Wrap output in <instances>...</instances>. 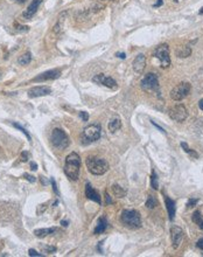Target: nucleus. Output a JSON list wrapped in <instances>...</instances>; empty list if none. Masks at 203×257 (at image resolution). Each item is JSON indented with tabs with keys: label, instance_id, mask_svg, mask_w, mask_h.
I'll return each instance as SVG.
<instances>
[{
	"label": "nucleus",
	"instance_id": "nucleus-24",
	"mask_svg": "<svg viewBox=\"0 0 203 257\" xmlns=\"http://www.w3.org/2000/svg\"><path fill=\"white\" fill-rule=\"evenodd\" d=\"M193 221H194L201 229H203V220H202V216H201V213L198 211H196L194 214H193Z\"/></svg>",
	"mask_w": 203,
	"mask_h": 257
},
{
	"label": "nucleus",
	"instance_id": "nucleus-21",
	"mask_svg": "<svg viewBox=\"0 0 203 257\" xmlns=\"http://www.w3.org/2000/svg\"><path fill=\"white\" fill-rule=\"evenodd\" d=\"M190 54H191V48L188 46L181 47L180 49H177L176 50V55L179 57H181V59L188 57V56H190Z\"/></svg>",
	"mask_w": 203,
	"mask_h": 257
},
{
	"label": "nucleus",
	"instance_id": "nucleus-31",
	"mask_svg": "<svg viewBox=\"0 0 203 257\" xmlns=\"http://www.w3.org/2000/svg\"><path fill=\"white\" fill-rule=\"evenodd\" d=\"M197 201H198L197 199H189L188 202H187V208H188V209H189V208H193V207L197 204Z\"/></svg>",
	"mask_w": 203,
	"mask_h": 257
},
{
	"label": "nucleus",
	"instance_id": "nucleus-44",
	"mask_svg": "<svg viewBox=\"0 0 203 257\" xmlns=\"http://www.w3.org/2000/svg\"><path fill=\"white\" fill-rule=\"evenodd\" d=\"M198 108H200V109H201V110L203 111V98L201 99L200 102H198Z\"/></svg>",
	"mask_w": 203,
	"mask_h": 257
},
{
	"label": "nucleus",
	"instance_id": "nucleus-1",
	"mask_svg": "<svg viewBox=\"0 0 203 257\" xmlns=\"http://www.w3.org/2000/svg\"><path fill=\"white\" fill-rule=\"evenodd\" d=\"M79 167H81V158L76 152H71L67 156L66 163H64V168L63 171L66 175L70 180L76 181L79 175Z\"/></svg>",
	"mask_w": 203,
	"mask_h": 257
},
{
	"label": "nucleus",
	"instance_id": "nucleus-17",
	"mask_svg": "<svg viewBox=\"0 0 203 257\" xmlns=\"http://www.w3.org/2000/svg\"><path fill=\"white\" fill-rule=\"evenodd\" d=\"M165 202H166V208H167V211H168L169 220H174V216H175V211H176L175 201H174V200H172L169 196L165 195Z\"/></svg>",
	"mask_w": 203,
	"mask_h": 257
},
{
	"label": "nucleus",
	"instance_id": "nucleus-16",
	"mask_svg": "<svg viewBox=\"0 0 203 257\" xmlns=\"http://www.w3.org/2000/svg\"><path fill=\"white\" fill-rule=\"evenodd\" d=\"M85 196L89 199V200H91V201L100 204V196H99V194L92 188V186L89 182L85 185Z\"/></svg>",
	"mask_w": 203,
	"mask_h": 257
},
{
	"label": "nucleus",
	"instance_id": "nucleus-14",
	"mask_svg": "<svg viewBox=\"0 0 203 257\" xmlns=\"http://www.w3.org/2000/svg\"><path fill=\"white\" fill-rule=\"evenodd\" d=\"M132 67H133V70L136 74H143L145 70V67H146V56L144 54H139L136 56V59L132 63Z\"/></svg>",
	"mask_w": 203,
	"mask_h": 257
},
{
	"label": "nucleus",
	"instance_id": "nucleus-35",
	"mask_svg": "<svg viewBox=\"0 0 203 257\" xmlns=\"http://www.w3.org/2000/svg\"><path fill=\"white\" fill-rule=\"evenodd\" d=\"M16 31H18V32H28V31H29V27L18 25V26H16Z\"/></svg>",
	"mask_w": 203,
	"mask_h": 257
},
{
	"label": "nucleus",
	"instance_id": "nucleus-6",
	"mask_svg": "<svg viewBox=\"0 0 203 257\" xmlns=\"http://www.w3.org/2000/svg\"><path fill=\"white\" fill-rule=\"evenodd\" d=\"M190 89H191V86L189 83L182 82V83L177 84L175 88H173V90L170 91V98L173 101H182L189 95Z\"/></svg>",
	"mask_w": 203,
	"mask_h": 257
},
{
	"label": "nucleus",
	"instance_id": "nucleus-49",
	"mask_svg": "<svg viewBox=\"0 0 203 257\" xmlns=\"http://www.w3.org/2000/svg\"><path fill=\"white\" fill-rule=\"evenodd\" d=\"M175 2H180V1H182V0H174Z\"/></svg>",
	"mask_w": 203,
	"mask_h": 257
},
{
	"label": "nucleus",
	"instance_id": "nucleus-42",
	"mask_svg": "<svg viewBox=\"0 0 203 257\" xmlns=\"http://www.w3.org/2000/svg\"><path fill=\"white\" fill-rule=\"evenodd\" d=\"M152 124H153V125H154V126H157V127H158V129H159V130H160V131H161V132H164V133H165V130H164V129H162V127H160V126L158 125V124H155L154 122H152Z\"/></svg>",
	"mask_w": 203,
	"mask_h": 257
},
{
	"label": "nucleus",
	"instance_id": "nucleus-46",
	"mask_svg": "<svg viewBox=\"0 0 203 257\" xmlns=\"http://www.w3.org/2000/svg\"><path fill=\"white\" fill-rule=\"evenodd\" d=\"M40 179H41V182H42L43 185L47 184V180H45V178H43V177H40Z\"/></svg>",
	"mask_w": 203,
	"mask_h": 257
},
{
	"label": "nucleus",
	"instance_id": "nucleus-25",
	"mask_svg": "<svg viewBox=\"0 0 203 257\" xmlns=\"http://www.w3.org/2000/svg\"><path fill=\"white\" fill-rule=\"evenodd\" d=\"M158 204V200L155 199V196H153V195H148V199H147V201H146V207L148 208V209H153V208H155Z\"/></svg>",
	"mask_w": 203,
	"mask_h": 257
},
{
	"label": "nucleus",
	"instance_id": "nucleus-37",
	"mask_svg": "<svg viewBox=\"0 0 203 257\" xmlns=\"http://www.w3.org/2000/svg\"><path fill=\"white\" fill-rule=\"evenodd\" d=\"M28 160V153H27L26 151H24L22 153H21V161H27Z\"/></svg>",
	"mask_w": 203,
	"mask_h": 257
},
{
	"label": "nucleus",
	"instance_id": "nucleus-41",
	"mask_svg": "<svg viewBox=\"0 0 203 257\" xmlns=\"http://www.w3.org/2000/svg\"><path fill=\"white\" fill-rule=\"evenodd\" d=\"M116 56H117V57H119V59L124 60L125 57H126V54H125V53H117V54H116Z\"/></svg>",
	"mask_w": 203,
	"mask_h": 257
},
{
	"label": "nucleus",
	"instance_id": "nucleus-18",
	"mask_svg": "<svg viewBox=\"0 0 203 257\" xmlns=\"http://www.w3.org/2000/svg\"><path fill=\"white\" fill-rule=\"evenodd\" d=\"M55 231H57V228H55V227H52V228H39V229L34 230V235L36 237L42 238L50 235V234H54Z\"/></svg>",
	"mask_w": 203,
	"mask_h": 257
},
{
	"label": "nucleus",
	"instance_id": "nucleus-4",
	"mask_svg": "<svg viewBox=\"0 0 203 257\" xmlns=\"http://www.w3.org/2000/svg\"><path fill=\"white\" fill-rule=\"evenodd\" d=\"M50 140H52V144L54 145V147H56L59 150H64L70 144L68 134L62 129H54L52 132V136H50Z\"/></svg>",
	"mask_w": 203,
	"mask_h": 257
},
{
	"label": "nucleus",
	"instance_id": "nucleus-38",
	"mask_svg": "<svg viewBox=\"0 0 203 257\" xmlns=\"http://www.w3.org/2000/svg\"><path fill=\"white\" fill-rule=\"evenodd\" d=\"M105 200H106V204H112V199H111V196L105 192Z\"/></svg>",
	"mask_w": 203,
	"mask_h": 257
},
{
	"label": "nucleus",
	"instance_id": "nucleus-27",
	"mask_svg": "<svg viewBox=\"0 0 203 257\" xmlns=\"http://www.w3.org/2000/svg\"><path fill=\"white\" fill-rule=\"evenodd\" d=\"M151 186H152V188H153V189H158V188H159V184H158V175L154 171H152Z\"/></svg>",
	"mask_w": 203,
	"mask_h": 257
},
{
	"label": "nucleus",
	"instance_id": "nucleus-30",
	"mask_svg": "<svg viewBox=\"0 0 203 257\" xmlns=\"http://www.w3.org/2000/svg\"><path fill=\"white\" fill-rule=\"evenodd\" d=\"M47 207H48V204H40V206H38V208H36V214H38V215H42V214L47 211Z\"/></svg>",
	"mask_w": 203,
	"mask_h": 257
},
{
	"label": "nucleus",
	"instance_id": "nucleus-19",
	"mask_svg": "<svg viewBox=\"0 0 203 257\" xmlns=\"http://www.w3.org/2000/svg\"><path fill=\"white\" fill-rule=\"evenodd\" d=\"M107 220H106V218L105 216H103V218H100L98 220V223H97V226H96V228H95V230H93V234L95 235H99V234H103L105 231V229L107 228Z\"/></svg>",
	"mask_w": 203,
	"mask_h": 257
},
{
	"label": "nucleus",
	"instance_id": "nucleus-11",
	"mask_svg": "<svg viewBox=\"0 0 203 257\" xmlns=\"http://www.w3.org/2000/svg\"><path fill=\"white\" fill-rule=\"evenodd\" d=\"M60 76H61V70L60 69H50V70H47L45 73H41L40 75L35 76L32 81L33 82H46V81H49V79H59Z\"/></svg>",
	"mask_w": 203,
	"mask_h": 257
},
{
	"label": "nucleus",
	"instance_id": "nucleus-47",
	"mask_svg": "<svg viewBox=\"0 0 203 257\" xmlns=\"http://www.w3.org/2000/svg\"><path fill=\"white\" fill-rule=\"evenodd\" d=\"M198 13H200V14H203V7H201V9L198 11Z\"/></svg>",
	"mask_w": 203,
	"mask_h": 257
},
{
	"label": "nucleus",
	"instance_id": "nucleus-33",
	"mask_svg": "<svg viewBox=\"0 0 203 257\" xmlns=\"http://www.w3.org/2000/svg\"><path fill=\"white\" fill-rule=\"evenodd\" d=\"M79 117H81V119H83V122H88V119H89V113L85 111H81L79 112Z\"/></svg>",
	"mask_w": 203,
	"mask_h": 257
},
{
	"label": "nucleus",
	"instance_id": "nucleus-28",
	"mask_svg": "<svg viewBox=\"0 0 203 257\" xmlns=\"http://www.w3.org/2000/svg\"><path fill=\"white\" fill-rule=\"evenodd\" d=\"M41 249H42V251L47 252V254H54L57 250L56 247H54V245H41Z\"/></svg>",
	"mask_w": 203,
	"mask_h": 257
},
{
	"label": "nucleus",
	"instance_id": "nucleus-39",
	"mask_svg": "<svg viewBox=\"0 0 203 257\" xmlns=\"http://www.w3.org/2000/svg\"><path fill=\"white\" fill-rule=\"evenodd\" d=\"M196 245H197V248H200L201 250H203V237L201 238V240H198V241H197Z\"/></svg>",
	"mask_w": 203,
	"mask_h": 257
},
{
	"label": "nucleus",
	"instance_id": "nucleus-32",
	"mask_svg": "<svg viewBox=\"0 0 203 257\" xmlns=\"http://www.w3.org/2000/svg\"><path fill=\"white\" fill-rule=\"evenodd\" d=\"M28 254H29V256H32V257H34V256H39V257L43 256V254H41V252H38V251L34 250V249H29V250H28Z\"/></svg>",
	"mask_w": 203,
	"mask_h": 257
},
{
	"label": "nucleus",
	"instance_id": "nucleus-3",
	"mask_svg": "<svg viewBox=\"0 0 203 257\" xmlns=\"http://www.w3.org/2000/svg\"><path fill=\"white\" fill-rule=\"evenodd\" d=\"M86 168L93 175H102L109 171V163L103 158L98 157H90L85 161Z\"/></svg>",
	"mask_w": 203,
	"mask_h": 257
},
{
	"label": "nucleus",
	"instance_id": "nucleus-34",
	"mask_svg": "<svg viewBox=\"0 0 203 257\" xmlns=\"http://www.w3.org/2000/svg\"><path fill=\"white\" fill-rule=\"evenodd\" d=\"M24 178L27 179L29 182H35L36 181V179H35V177H33V175H31V174H24Z\"/></svg>",
	"mask_w": 203,
	"mask_h": 257
},
{
	"label": "nucleus",
	"instance_id": "nucleus-15",
	"mask_svg": "<svg viewBox=\"0 0 203 257\" xmlns=\"http://www.w3.org/2000/svg\"><path fill=\"white\" fill-rule=\"evenodd\" d=\"M41 2H42V0H32V2L29 4V6L27 7L26 11H24L22 17L26 18V19H31L34 14L36 13V11H38Z\"/></svg>",
	"mask_w": 203,
	"mask_h": 257
},
{
	"label": "nucleus",
	"instance_id": "nucleus-36",
	"mask_svg": "<svg viewBox=\"0 0 203 257\" xmlns=\"http://www.w3.org/2000/svg\"><path fill=\"white\" fill-rule=\"evenodd\" d=\"M52 186H53V191L56 193V195H60L59 189H57V185H56V182H55L54 179H52Z\"/></svg>",
	"mask_w": 203,
	"mask_h": 257
},
{
	"label": "nucleus",
	"instance_id": "nucleus-9",
	"mask_svg": "<svg viewBox=\"0 0 203 257\" xmlns=\"http://www.w3.org/2000/svg\"><path fill=\"white\" fill-rule=\"evenodd\" d=\"M141 88L145 91H153L159 88V79L154 73H150L141 79Z\"/></svg>",
	"mask_w": 203,
	"mask_h": 257
},
{
	"label": "nucleus",
	"instance_id": "nucleus-48",
	"mask_svg": "<svg viewBox=\"0 0 203 257\" xmlns=\"http://www.w3.org/2000/svg\"><path fill=\"white\" fill-rule=\"evenodd\" d=\"M18 1H19V2H25L26 0H18Z\"/></svg>",
	"mask_w": 203,
	"mask_h": 257
},
{
	"label": "nucleus",
	"instance_id": "nucleus-12",
	"mask_svg": "<svg viewBox=\"0 0 203 257\" xmlns=\"http://www.w3.org/2000/svg\"><path fill=\"white\" fill-rule=\"evenodd\" d=\"M170 237H172V245L174 249H177L180 247V244L183 240V230L177 227L174 226L170 228Z\"/></svg>",
	"mask_w": 203,
	"mask_h": 257
},
{
	"label": "nucleus",
	"instance_id": "nucleus-22",
	"mask_svg": "<svg viewBox=\"0 0 203 257\" xmlns=\"http://www.w3.org/2000/svg\"><path fill=\"white\" fill-rule=\"evenodd\" d=\"M31 61H32V54L28 52V53H25V54H22L21 56H19L18 63L21 64V66H27V64L31 63Z\"/></svg>",
	"mask_w": 203,
	"mask_h": 257
},
{
	"label": "nucleus",
	"instance_id": "nucleus-10",
	"mask_svg": "<svg viewBox=\"0 0 203 257\" xmlns=\"http://www.w3.org/2000/svg\"><path fill=\"white\" fill-rule=\"evenodd\" d=\"M92 82H95L97 84H100V86H107V88L113 89V90H116L117 86H117V82L114 79H112V77H110V76H106L104 74H98V75L93 76L92 77Z\"/></svg>",
	"mask_w": 203,
	"mask_h": 257
},
{
	"label": "nucleus",
	"instance_id": "nucleus-20",
	"mask_svg": "<svg viewBox=\"0 0 203 257\" xmlns=\"http://www.w3.org/2000/svg\"><path fill=\"white\" fill-rule=\"evenodd\" d=\"M112 189V193H113V195L116 196V198H125L126 196V191H125L123 187H120L119 185H113L111 187Z\"/></svg>",
	"mask_w": 203,
	"mask_h": 257
},
{
	"label": "nucleus",
	"instance_id": "nucleus-43",
	"mask_svg": "<svg viewBox=\"0 0 203 257\" xmlns=\"http://www.w3.org/2000/svg\"><path fill=\"white\" fill-rule=\"evenodd\" d=\"M161 5H162V0H159L157 4L153 5V7H159V6H161Z\"/></svg>",
	"mask_w": 203,
	"mask_h": 257
},
{
	"label": "nucleus",
	"instance_id": "nucleus-7",
	"mask_svg": "<svg viewBox=\"0 0 203 257\" xmlns=\"http://www.w3.org/2000/svg\"><path fill=\"white\" fill-rule=\"evenodd\" d=\"M100 132H102V129L98 124L88 125L83 130V138L84 140H86V143H93L100 138Z\"/></svg>",
	"mask_w": 203,
	"mask_h": 257
},
{
	"label": "nucleus",
	"instance_id": "nucleus-5",
	"mask_svg": "<svg viewBox=\"0 0 203 257\" xmlns=\"http://www.w3.org/2000/svg\"><path fill=\"white\" fill-rule=\"evenodd\" d=\"M154 57L160 61V64L162 68H168L170 66V56H169V46L168 45H160L154 50Z\"/></svg>",
	"mask_w": 203,
	"mask_h": 257
},
{
	"label": "nucleus",
	"instance_id": "nucleus-23",
	"mask_svg": "<svg viewBox=\"0 0 203 257\" xmlns=\"http://www.w3.org/2000/svg\"><path fill=\"white\" fill-rule=\"evenodd\" d=\"M107 127H109V131L110 132H116L117 130H119V129L121 127V122H120V119L113 118L112 120H110Z\"/></svg>",
	"mask_w": 203,
	"mask_h": 257
},
{
	"label": "nucleus",
	"instance_id": "nucleus-8",
	"mask_svg": "<svg viewBox=\"0 0 203 257\" xmlns=\"http://www.w3.org/2000/svg\"><path fill=\"white\" fill-rule=\"evenodd\" d=\"M168 115L173 120L181 123V122L186 120V118L188 117V111H187L186 106L182 105V104H175L169 109Z\"/></svg>",
	"mask_w": 203,
	"mask_h": 257
},
{
	"label": "nucleus",
	"instance_id": "nucleus-29",
	"mask_svg": "<svg viewBox=\"0 0 203 257\" xmlns=\"http://www.w3.org/2000/svg\"><path fill=\"white\" fill-rule=\"evenodd\" d=\"M181 147L184 150V152H187V153H189L190 156H193V157H195V158H197L198 156H197V153L196 152H194V151H191L189 147H188V145L186 144V143H181Z\"/></svg>",
	"mask_w": 203,
	"mask_h": 257
},
{
	"label": "nucleus",
	"instance_id": "nucleus-26",
	"mask_svg": "<svg viewBox=\"0 0 203 257\" xmlns=\"http://www.w3.org/2000/svg\"><path fill=\"white\" fill-rule=\"evenodd\" d=\"M12 125H13L14 127H15V129H18L19 131L22 132V133H24V134H25V136H26V137H27V139H28V141H29V143L32 141V137H31V134H29V132L27 131V130H26V129H25V127H22V126L20 125V124H18V123H15V122H13V123H12Z\"/></svg>",
	"mask_w": 203,
	"mask_h": 257
},
{
	"label": "nucleus",
	"instance_id": "nucleus-40",
	"mask_svg": "<svg viewBox=\"0 0 203 257\" xmlns=\"http://www.w3.org/2000/svg\"><path fill=\"white\" fill-rule=\"evenodd\" d=\"M29 165H31V170H32V171H36V170H38V165H36V163L31 161V164H29Z\"/></svg>",
	"mask_w": 203,
	"mask_h": 257
},
{
	"label": "nucleus",
	"instance_id": "nucleus-2",
	"mask_svg": "<svg viewBox=\"0 0 203 257\" xmlns=\"http://www.w3.org/2000/svg\"><path fill=\"white\" fill-rule=\"evenodd\" d=\"M120 221L129 229H138L141 227V218L136 209H124L120 215Z\"/></svg>",
	"mask_w": 203,
	"mask_h": 257
},
{
	"label": "nucleus",
	"instance_id": "nucleus-45",
	"mask_svg": "<svg viewBox=\"0 0 203 257\" xmlns=\"http://www.w3.org/2000/svg\"><path fill=\"white\" fill-rule=\"evenodd\" d=\"M68 223H69V222H68V221H64V220H63V221H61V224H62L63 227H68Z\"/></svg>",
	"mask_w": 203,
	"mask_h": 257
},
{
	"label": "nucleus",
	"instance_id": "nucleus-13",
	"mask_svg": "<svg viewBox=\"0 0 203 257\" xmlns=\"http://www.w3.org/2000/svg\"><path fill=\"white\" fill-rule=\"evenodd\" d=\"M52 94V89L49 86H33L28 90V96L31 98H35V97H42V96H47Z\"/></svg>",
	"mask_w": 203,
	"mask_h": 257
}]
</instances>
